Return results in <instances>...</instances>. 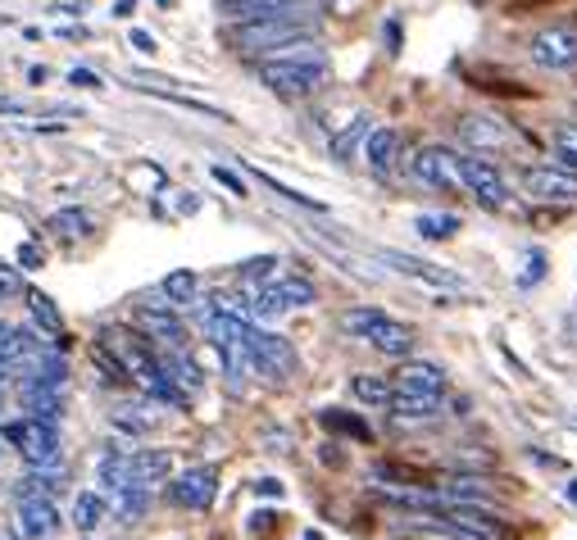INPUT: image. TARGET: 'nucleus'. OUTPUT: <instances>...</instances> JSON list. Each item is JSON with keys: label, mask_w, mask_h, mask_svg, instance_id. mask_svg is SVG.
Here are the masks:
<instances>
[{"label": "nucleus", "mask_w": 577, "mask_h": 540, "mask_svg": "<svg viewBox=\"0 0 577 540\" xmlns=\"http://www.w3.org/2000/svg\"><path fill=\"white\" fill-rule=\"evenodd\" d=\"M296 37H305V19H286V14L242 19V23L227 32L232 51H242V55H269V51H277V45L296 41Z\"/></svg>", "instance_id": "f257e3e1"}, {"label": "nucleus", "mask_w": 577, "mask_h": 540, "mask_svg": "<svg viewBox=\"0 0 577 540\" xmlns=\"http://www.w3.org/2000/svg\"><path fill=\"white\" fill-rule=\"evenodd\" d=\"M342 327L351 332V336H364L373 350H382V355H409L414 350V327L409 323H396V318H387L382 309H351L346 318H342Z\"/></svg>", "instance_id": "f03ea898"}, {"label": "nucleus", "mask_w": 577, "mask_h": 540, "mask_svg": "<svg viewBox=\"0 0 577 540\" xmlns=\"http://www.w3.org/2000/svg\"><path fill=\"white\" fill-rule=\"evenodd\" d=\"M6 446H14L32 468H51L60 459V431L51 418H23V422H10L6 431Z\"/></svg>", "instance_id": "7ed1b4c3"}, {"label": "nucleus", "mask_w": 577, "mask_h": 540, "mask_svg": "<svg viewBox=\"0 0 577 540\" xmlns=\"http://www.w3.org/2000/svg\"><path fill=\"white\" fill-rule=\"evenodd\" d=\"M260 82L273 95H286V101H301V95H314L327 82V64H292V60H260Z\"/></svg>", "instance_id": "20e7f679"}, {"label": "nucleus", "mask_w": 577, "mask_h": 540, "mask_svg": "<svg viewBox=\"0 0 577 540\" xmlns=\"http://www.w3.org/2000/svg\"><path fill=\"white\" fill-rule=\"evenodd\" d=\"M314 300H318V291H314L310 277H301V273H277V277L264 282V291L255 296V314H260V318H282L286 309H310Z\"/></svg>", "instance_id": "39448f33"}, {"label": "nucleus", "mask_w": 577, "mask_h": 540, "mask_svg": "<svg viewBox=\"0 0 577 540\" xmlns=\"http://www.w3.org/2000/svg\"><path fill=\"white\" fill-rule=\"evenodd\" d=\"M455 164H459V191H473L483 205H509V186H505V177H500V169L492 164V160H483V155H455Z\"/></svg>", "instance_id": "423d86ee"}, {"label": "nucleus", "mask_w": 577, "mask_h": 540, "mask_svg": "<svg viewBox=\"0 0 577 540\" xmlns=\"http://www.w3.org/2000/svg\"><path fill=\"white\" fill-rule=\"evenodd\" d=\"M246 346L255 355V373H269V377H292L296 373V350L286 336H273V332L246 323Z\"/></svg>", "instance_id": "0eeeda50"}, {"label": "nucleus", "mask_w": 577, "mask_h": 540, "mask_svg": "<svg viewBox=\"0 0 577 540\" xmlns=\"http://www.w3.org/2000/svg\"><path fill=\"white\" fill-rule=\"evenodd\" d=\"M527 51L541 69H577V28H541L527 41Z\"/></svg>", "instance_id": "6e6552de"}, {"label": "nucleus", "mask_w": 577, "mask_h": 540, "mask_svg": "<svg viewBox=\"0 0 577 540\" xmlns=\"http://www.w3.org/2000/svg\"><path fill=\"white\" fill-rule=\"evenodd\" d=\"M523 191L541 205H577V173L568 169H527Z\"/></svg>", "instance_id": "1a4fd4ad"}, {"label": "nucleus", "mask_w": 577, "mask_h": 540, "mask_svg": "<svg viewBox=\"0 0 577 540\" xmlns=\"http://www.w3.org/2000/svg\"><path fill=\"white\" fill-rule=\"evenodd\" d=\"M219 490V468H191L178 481H169V500L182 509H210Z\"/></svg>", "instance_id": "9d476101"}, {"label": "nucleus", "mask_w": 577, "mask_h": 540, "mask_svg": "<svg viewBox=\"0 0 577 540\" xmlns=\"http://www.w3.org/2000/svg\"><path fill=\"white\" fill-rule=\"evenodd\" d=\"M409 173L414 182H423L427 191H455L459 186V164L451 151H418L409 160Z\"/></svg>", "instance_id": "9b49d317"}, {"label": "nucleus", "mask_w": 577, "mask_h": 540, "mask_svg": "<svg viewBox=\"0 0 577 540\" xmlns=\"http://www.w3.org/2000/svg\"><path fill=\"white\" fill-rule=\"evenodd\" d=\"M60 527V509L51 505V496H41V490H28V496H19V531L28 540H45Z\"/></svg>", "instance_id": "f8f14e48"}, {"label": "nucleus", "mask_w": 577, "mask_h": 540, "mask_svg": "<svg viewBox=\"0 0 577 540\" xmlns=\"http://www.w3.org/2000/svg\"><path fill=\"white\" fill-rule=\"evenodd\" d=\"M396 390H409V396H432V400H442L446 396V373L437 364H401Z\"/></svg>", "instance_id": "ddd939ff"}, {"label": "nucleus", "mask_w": 577, "mask_h": 540, "mask_svg": "<svg viewBox=\"0 0 577 540\" xmlns=\"http://www.w3.org/2000/svg\"><path fill=\"white\" fill-rule=\"evenodd\" d=\"M382 264H387L392 273H405V277H414V282H432V286H459V277H455L451 268L423 264V259H414V255H405V251H382Z\"/></svg>", "instance_id": "4468645a"}, {"label": "nucleus", "mask_w": 577, "mask_h": 540, "mask_svg": "<svg viewBox=\"0 0 577 540\" xmlns=\"http://www.w3.org/2000/svg\"><path fill=\"white\" fill-rule=\"evenodd\" d=\"M364 160H368V169L377 177H387L396 169V160H401V132L396 128H373L368 145H364Z\"/></svg>", "instance_id": "2eb2a0df"}, {"label": "nucleus", "mask_w": 577, "mask_h": 540, "mask_svg": "<svg viewBox=\"0 0 577 540\" xmlns=\"http://www.w3.org/2000/svg\"><path fill=\"white\" fill-rule=\"evenodd\" d=\"M223 10L242 23V19H264V14H286V19H301L305 14V0H223Z\"/></svg>", "instance_id": "dca6fc26"}, {"label": "nucleus", "mask_w": 577, "mask_h": 540, "mask_svg": "<svg viewBox=\"0 0 577 540\" xmlns=\"http://www.w3.org/2000/svg\"><path fill=\"white\" fill-rule=\"evenodd\" d=\"M464 136H468L473 145H487V151H500V145H514V141H518V132H514L505 119H492V114H473V119L464 123Z\"/></svg>", "instance_id": "f3484780"}, {"label": "nucleus", "mask_w": 577, "mask_h": 540, "mask_svg": "<svg viewBox=\"0 0 577 540\" xmlns=\"http://www.w3.org/2000/svg\"><path fill=\"white\" fill-rule=\"evenodd\" d=\"M136 327L141 332H151L155 340H169V346H182V323H178V314L169 309V305H141L136 309Z\"/></svg>", "instance_id": "a211bd4d"}, {"label": "nucleus", "mask_w": 577, "mask_h": 540, "mask_svg": "<svg viewBox=\"0 0 577 540\" xmlns=\"http://www.w3.org/2000/svg\"><path fill=\"white\" fill-rule=\"evenodd\" d=\"M60 390H64V386H51V381H32V377H23L19 400H23L28 418H51V422H55V414H60Z\"/></svg>", "instance_id": "6ab92c4d"}, {"label": "nucleus", "mask_w": 577, "mask_h": 540, "mask_svg": "<svg viewBox=\"0 0 577 540\" xmlns=\"http://www.w3.org/2000/svg\"><path fill=\"white\" fill-rule=\"evenodd\" d=\"M128 472L136 486H155L173 472V455L169 450H136V455H128Z\"/></svg>", "instance_id": "aec40b11"}, {"label": "nucleus", "mask_w": 577, "mask_h": 540, "mask_svg": "<svg viewBox=\"0 0 577 540\" xmlns=\"http://www.w3.org/2000/svg\"><path fill=\"white\" fill-rule=\"evenodd\" d=\"M351 396H355L360 405H373V409H387V405H392V396H396V386H392L387 377H373V373H360V377L351 381Z\"/></svg>", "instance_id": "412c9836"}, {"label": "nucleus", "mask_w": 577, "mask_h": 540, "mask_svg": "<svg viewBox=\"0 0 577 540\" xmlns=\"http://www.w3.org/2000/svg\"><path fill=\"white\" fill-rule=\"evenodd\" d=\"M160 368H164V373L186 390V396H191V390H201V368L182 355V346H169V355L160 359Z\"/></svg>", "instance_id": "4be33fe9"}, {"label": "nucleus", "mask_w": 577, "mask_h": 540, "mask_svg": "<svg viewBox=\"0 0 577 540\" xmlns=\"http://www.w3.org/2000/svg\"><path fill=\"white\" fill-rule=\"evenodd\" d=\"M95 481H101V490H123V486H132V472H128V455H119V450H110V455H101V463H95Z\"/></svg>", "instance_id": "5701e85b"}, {"label": "nucleus", "mask_w": 577, "mask_h": 540, "mask_svg": "<svg viewBox=\"0 0 577 540\" xmlns=\"http://www.w3.org/2000/svg\"><path fill=\"white\" fill-rule=\"evenodd\" d=\"M105 513H110V505H105V496H95V490H82V496L73 500V522H78V531H95L105 522Z\"/></svg>", "instance_id": "b1692460"}, {"label": "nucleus", "mask_w": 577, "mask_h": 540, "mask_svg": "<svg viewBox=\"0 0 577 540\" xmlns=\"http://www.w3.org/2000/svg\"><path fill=\"white\" fill-rule=\"evenodd\" d=\"M28 309H32V318H37V327L45 336H64V318H60L55 300L45 296V291H28Z\"/></svg>", "instance_id": "393cba45"}, {"label": "nucleus", "mask_w": 577, "mask_h": 540, "mask_svg": "<svg viewBox=\"0 0 577 540\" xmlns=\"http://www.w3.org/2000/svg\"><path fill=\"white\" fill-rule=\"evenodd\" d=\"M459 227H464L459 214H418V218H414V232H418L423 241H451Z\"/></svg>", "instance_id": "a878e982"}, {"label": "nucleus", "mask_w": 577, "mask_h": 540, "mask_svg": "<svg viewBox=\"0 0 577 540\" xmlns=\"http://www.w3.org/2000/svg\"><path fill=\"white\" fill-rule=\"evenodd\" d=\"M196 291H201V277L191 273V268H178V273L164 277V296H169V305H191V300H196Z\"/></svg>", "instance_id": "bb28decb"}, {"label": "nucleus", "mask_w": 577, "mask_h": 540, "mask_svg": "<svg viewBox=\"0 0 577 540\" xmlns=\"http://www.w3.org/2000/svg\"><path fill=\"white\" fill-rule=\"evenodd\" d=\"M368 132H373V119H368V114H355V119H351V128L332 141V155H336V160H351V155L360 151V141H364Z\"/></svg>", "instance_id": "cd10ccee"}, {"label": "nucleus", "mask_w": 577, "mask_h": 540, "mask_svg": "<svg viewBox=\"0 0 577 540\" xmlns=\"http://www.w3.org/2000/svg\"><path fill=\"white\" fill-rule=\"evenodd\" d=\"M146 505H151V486H123V490H114V509H119V518H141L146 513Z\"/></svg>", "instance_id": "c85d7f7f"}, {"label": "nucleus", "mask_w": 577, "mask_h": 540, "mask_svg": "<svg viewBox=\"0 0 577 540\" xmlns=\"http://www.w3.org/2000/svg\"><path fill=\"white\" fill-rule=\"evenodd\" d=\"M387 409L401 414V418H432V414H437V400H432V396H409V390H396Z\"/></svg>", "instance_id": "c756f323"}, {"label": "nucleus", "mask_w": 577, "mask_h": 540, "mask_svg": "<svg viewBox=\"0 0 577 540\" xmlns=\"http://www.w3.org/2000/svg\"><path fill=\"white\" fill-rule=\"evenodd\" d=\"M51 232L64 236V241H78V236L91 232V214H87V210H60V214L51 218Z\"/></svg>", "instance_id": "7c9ffc66"}, {"label": "nucleus", "mask_w": 577, "mask_h": 540, "mask_svg": "<svg viewBox=\"0 0 577 540\" xmlns=\"http://www.w3.org/2000/svg\"><path fill=\"white\" fill-rule=\"evenodd\" d=\"M550 151H555V160H559L564 169H577V123H573V128H555Z\"/></svg>", "instance_id": "2f4dec72"}, {"label": "nucleus", "mask_w": 577, "mask_h": 540, "mask_svg": "<svg viewBox=\"0 0 577 540\" xmlns=\"http://www.w3.org/2000/svg\"><path fill=\"white\" fill-rule=\"evenodd\" d=\"M323 427H332V431H351V436H360V440H368V436H373L364 418H351V414H336V409H323Z\"/></svg>", "instance_id": "473e14b6"}, {"label": "nucleus", "mask_w": 577, "mask_h": 540, "mask_svg": "<svg viewBox=\"0 0 577 540\" xmlns=\"http://www.w3.org/2000/svg\"><path fill=\"white\" fill-rule=\"evenodd\" d=\"M277 195H282V201H292V205H301V210H310V214H327V205L323 201H314V195H301V191H292V186H282L277 177H269V173H260Z\"/></svg>", "instance_id": "72a5a7b5"}, {"label": "nucleus", "mask_w": 577, "mask_h": 540, "mask_svg": "<svg viewBox=\"0 0 577 540\" xmlns=\"http://www.w3.org/2000/svg\"><path fill=\"white\" fill-rule=\"evenodd\" d=\"M214 182H219V186H227L232 195H251V191H246V182L236 177L232 169H223V164H214Z\"/></svg>", "instance_id": "f704fd0d"}, {"label": "nucleus", "mask_w": 577, "mask_h": 540, "mask_svg": "<svg viewBox=\"0 0 577 540\" xmlns=\"http://www.w3.org/2000/svg\"><path fill=\"white\" fill-rule=\"evenodd\" d=\"M541 277H546V255H541V251H537V255H533V259H527V273H523V277H518V286H537V282H541Z\"/></svg>", "instance_id": "c9c22d12"}, {"label": "nucleus", "mask_w": 577, "mask_h": 540, "mask_svg": "<svg viewBox=\"0 0 577 540\" xmlns=\"http://www.w3.org/2000/svg\"><path fill=\"white\" fill-rule=\"evenodd\" d=\"M14 259H19L23 268H41V264H45V255H41V245H37V241H23Z\"/></svg>", "instance_id": "e433bc0d"}, {"label": "nucleus", "mask_w": 577, "mask_h": 540, "mask_svg": "<svg viewBox=\"0 0 577 540\" xmlns=\"http://www.w3.org/2000/svg\"><path fill=\"white\" fill-rule=\"evenodd\" d=\"M128 41L136 45L141 55H155V37H151V32H141V28H132V37H128Z\"/></svg>", "instance_id": "4c0bfd02"}, {"label": "nucleus", "mask_w": 577, "mask_h": 540, "mask_svg": "<svg viewBox=\"0 0 577 540\" xmlns=\"http://www.w3.org/2000/svg\"><path fill=\"white\" fill-rule=\"evenodd\" d=\"M69 82H73V86H87V91H95V86H101V78H95V73H87V69H73V73H69Z\"/></svg>", "instance_id": "58836bf2"}, {"label": "nucleus", "mask_w": 577, "mask_h": 540, "mask_svg": "<svg viewBox=\"0 0 577 540\" xmlns=\"http://www.w3.org/2000/svg\"><path fill=\"white\" fill-rule=\"evenodd\" d=\"M14 291H19V277L0 268V300H6V296H14Z\"/></svg>", "instance_id": "ea45409f"}, {"label": "nucleus", "mask_w": 577, "mask_h": 540, "mask_svg": "<svg viewBox=\"0 0 577 540\" xmlns=\"http://www.w3.org/2000/svg\"><path fill=\"white\" fill-rule=\"evenodd\" d=\"M114 14H119V19H132V14H136V0H114Z\"/></svg>", "instance_id": "a19ab883"}, {"label": "nucleus", "mask_w": 577, "mask_h": 540, "mask_svg": "<svg viewBox=\"0 0 577 540\" xmlns=\"http://www.w3.org/2000/svg\"><path fill=\"white\" fill-rule=\"evenodd\" d=\"M255 490H260V496H282V481H260Z\"/></svg>", "instance_id": "79ce46f5"}, {"label": "nucleus", "mask_w": 577, "mask_h": 540, "mask_svg": "<svg viewBox=\"0 0 577 540\" xmlns=\"http://www.w3.org/2000/svg\"><path fill=\"white\" fill-rule=\"evenodd\" d=\"M568 500H573V505H577V481H568Z\"/></svg>", "instance_id": "37998d69"}, {"label": "nucleus", "mask_w": 577, "mask_h": 540, "mask_svg": "<svg viewBox=\"0 0 577 540\" xmlns=\"http://www.w3.org/2000/svg\"><path fill=\"white\" fill-rule=\"evenodd\" d=\"M305 540H323V536H318V531H305Z\"/></svg>", "instance_id": "c03bdc74"}, {"label": "nucleus", "mask_w": 577, "mask_h": 540, "mask_svg": "<svg viewBox=\"0 0 577 540\" xmlns=\"http://www.w3.org/2000/svg\"><path fill=\"white\" fill-rule=\"evenodd\" d=\"M0 455H6V436H0Z\"/></svg>", "instance_id": "a18cd8bd"}]
</instances>
